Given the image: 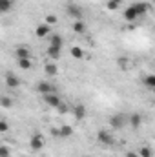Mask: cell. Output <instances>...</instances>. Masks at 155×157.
Masks as SVG:
<instances>
[{"instance_id":"6da1fadb","label":"cell","mask_w":155,"mask_h":157,"mask_svg":"<svg viewBox=\"0 0 155 157\" xmlns=\"http://www.w3.org/2000/svg\"><path fill=\"white\" fill-rule=\"evenodd\" d=\"M66 13L73 18V20H82V17H84V9L77 6V4H68L66 6Z\"/></svg>"},{"instance_id":"7a4b0ae2","label":"cell","mask_w":155,"mask_h":157,"mask_svg":"<svg viewBox=\"0 0 155 157\" xmlns=\"http://www.w3.org/2000/svg\"><path fill=\"white\" fill-rule=\"evenodd\" d=\"M44 97V102L47 104V106H51V108H60L64 102L60 101V97H59V93H49V95H42Z\"/></svg>"},{"instance_id":"3957f363","label":"cell","mask_w":155,"mask_h":157,"mask_svg":"<svg viewBox=\"0 0 155 157\" xmlns=\"http://www.w3.org/2000/svg\"><path fill=\"white\" fill-rule=\"evenodd\" d=\"M29 148L33 150V152H39L44 148V137L40 135V133H33L31 137H29Z\"/></svg>"},{"instance_id":"277c9868","label":"cell","mask_w":155,"mask_h":157,"mask_svg":"<svg viewBox=\"0 0 155 157\" xmlns=\"http://www.w3.org/2000/svg\"><path fill=\"white\" fill-rule=\"evenodd\" d=\"M97 141L100 143V144H106V146H112L113 143H115V137L110 133V132H106V130H100L99 133H97Z\"/></svg>"},{"instance_id":"5b68a950","label":"cell","mask_w":155,"mask_h":157,"mask_svg":"<svg viewBox=\"0 0 155 157\" xmlns=\"http://www.w3.org/2000/svg\"><path fill=\"white\" fill-rule=\"evenodd\" d=\"M37 91L42 93V95H49V93H57V88L51 82H47V80H40L37 84Z\"/></svg>"},{"instance_id":"8992f818","label":"cell","mask_w":155,"mask_h":157,"mask_svg":"<svg viewBox=\"0 0 155 157\" xmlns=\"http://www.w3.org/2000/svg\"><path fill=\"white\" fill-rule=\"evenodd\" d=\"M35 35H37L39 39H44V37L51 35V26H47L46 22H44V24H39V26L35 28Z\"/></svg>"},{"instance_id":"52a82bcc","label":"cell","mask_w":155,"mask_h":157,"mask_svg":"<svg viewBox=\"0 0 155 157\" xmlns=\"http://www.w3.org/2000/svg\"><path fill=\"white\" fill-rule=\"evenodd\" d=\"M15 55H17V60L18 59H31V49L26 48V46H18L15 49Z\"/></svg>"},{"instance_id":"ba28073f","label":"cell","mask_w":155,"mask_h":157,"mask_svg":"<svg viewBox=\"0 0 155 157\" xmlns=\"http://www.w3.org/2000/svg\"><path fill=\"white\" fill-rule=\"evenodd\" d=\"M137 18H139V15H137V11L133 9V6H130V7L124 9V20H128V22H135Z\"/></svg>"},{"instance_id":"9c48e42d","label":"cell","mask_w":155,"mask_h":157,"mask_svg":"<svg viewBox=\"0 0 155 157\" xmlns=\"http://www.w3.org/2000/svg\"><path fill=\"white\" fill-rule=\"evenodd\" d=\"M124 115H112L110 117V124H112V128H117V130H120L122 126H124Z\"/></svg>"},{"instance_id":"30bf717a","label":"cell","mask_w":155,"mask_h":157,"mask_svg":"<svg viewBox=\"0 0 155 157\" xmlns=\"http://www.w3.org/2000/svg\"><path fill=\"white\" fill-rule=\"evenodd\" d=\"M44 73H46L47 77H55V75H59V66L53 64V62L44 64Z\"/></svg>"},{"instance_id":"8fae6325","label":"cell","mask_w":155,"mask_h":157,"mask_svg":"<svg viewBox=\"0 0 155 157\" xmlns=\"http://www.w3.org/2000/svg\"><path fill=\"white\" fill-rule=\"evenodd\" d=\"M86 113H88V110L84 108V104H77L75 108H73V115L77 121H82V119L86 117Z\"/></svg>"},{"instance_id":"7c38bea8","label":"cell","mask_w":155,"mask_h":157,"mask_svg":"<svg viewBox=\"0 0 155 157\" xmlns=\"http://www.w3.org/2000/svg\"><path fill=\"white\" fill-rule=\"evenodd\" d=\"M131 6H133V9L137 11L139 17H142V15L148 13V6H146V2H135V4H131Z\"/></svg>"},{"instance_id":"4fadbf2b","label":"cell","mask_w":155,"mask_h":157,"mask_svg":"<svg viewBox=\"0 0 155 157\" xmlns=\"http://www.w3.org/2000/svg\"><path fill=\"white\" fill-rule=\"evenodd\" d=\"M71 135H73V128H71V126L64 124V126H60V128H59V137L68 139V137H71Z\"/></svg>"},{"instance_id":"5bb4252c","label":"cell","mask_w":155,"mask_h":157,"mask_svg":"<svg viewBox=\"0 0 155 157\" xmlns=\"http://www.w3.org/2000/svg\"><path fill=\"white\" fill-rule=\"evenodd\" d=\"M73 31L78 33V35H84V33L88 31V28H86L84 20H73Z\"/></svg>"},{"instance_id":"9a60e30c","label":"cell","mask_w":155,"mask_h":157,"mask_svg":"<svg viewBox=\"0 0 155 157\" xmlns=\"http://www.w3.org/2000/svg\"><path fill=\"white\" fill-rule=\"evenodd\" d=\"M62 44H64V40H62V37L59 33L49 35V46H55V48H60L62 49Z\"/></svg>"},{"instance_id":"2e32d148","label":"cell","mask_w":155,"mask_h":157,"mask_svg":"<svg viewBox=\"0 0 155 157\" xmlns=\"http://www.w3.org/2000/svg\"><path fill=\"white\" fill-rule=\"evenodd\" d=\"M6 84H7L9 88H18V86H20V78L15 77L13 73H7V75H6Z\"/></svg>"},{"instance_id":"e0dca14e","label":"cell","mask_w":155,"mask_h":157,"mask_svg":"<svg viewBox=\"0 0 155 157\" xmlns=\"http://www.w3.org/2000/svg\"><path fill=\"white\" fill-rule=\"evenodd\" d=\"M128 122H130L133 128H139V126L142 124V115H141V113H131V115L128 117Z\"/></svg>"},{"instance_id":"ac0fdd59","label":"cell","mask_w":155,"mask_h":157,"mask_svg":"<svg viewBox=\"0 0 155 157\" xmlns=\"http://www.w3.org/2000/svg\"><path fill=\"white\" fill-rule=\"evenodd\" d=\"M60 53H62V49H60V48H55V46H49V48H47V57H49V59H53V60L60 59Z\"/></svg>"},{"instance_id":"d6986e66","label":"cell","mask_w":155,"mask_h":157,"mask_svg":"<svg viewBox=\"0 0 155 157\" xmlns=\"http://www.w3.org/2000/svg\"><path fill=\"white\" fill-rule=\"evenodd\" d=\"M31 59H18V68L20 70H31Z\"/></svg>"},{"instance_id":"ffe728a7","label":"cell","mask_w":155,"mask_h":157,"mask_svg":"<svg viewBox=\"0 0 155 157\" xmlns=\"http://www.w3.org/2000/svg\"><path fill=\"white\" fill-rule=\"evenodd\" d=\"M71 57H73V59H82V57H84V51H82L80 46H73V48H71Z\"/></svg>"},{"instance_id":"44dd1931","label":"cell","mask_w":155,"mask_h":157,"mask_svg":"<svg viewBox=\"0 0 155 157\" xmlns=\"http://www.w3.org/2000/svg\"><path fill=\"white\" fill-rule=\"evenodd\" d=\"M142 82H144V86L155 90V75H146V77L142 78Z\"/></svg>"},{"instance_id":"7402d4cb","label":"cell","mask_w":155,"mask_h":157,"mask_svg":"<svg viewBox=\"0 0 155 157\" xmlns=\"http://www.w3.org/2000/svg\"><path fill=\"white\" fill-rule=\"evenodd\" d=\"M120 4H122V0H108V2H106V7H108L110 11H115Z\"/></svg>"},{"instance_id":"603a6c76","label":"cell","mask_w":155,"mask_h":157,"mask_svg":"<svg viewBox=\"0 0 155 157\" xmlns=\"http://www.w3.org/2000/svg\"><path fill=\"white\" fill-rule=\"evenodd\" d=\"M11 6H13V2H7V0H0V9H2L4 13H7V11L11 9Z\"/></svg>"},{"instance_id":"cb8c5ba5","label":"cell","mask_w":155,"mask_h":157,"mask_svg":"<svg viewBox=\"0 0 155 157\" xmlns=\"http://www.w3.org/2000/svg\"><path fill=\"white\" fill-rule=\"evenodd\" d=\"M44 22H46V24H47V26H55V24H57V22H59V18H57V17H55V15H47V17H46V18H44Z\"/></svg>"},{"instance_id":"d4e9b609","label":"cell","mask_w":155,"mask_h":157,"mask_svg":"<svg viewBox=\"0 0 155 157\" xmlns=\"http://www.w3.org/2000/svg\"><path fill=\"white\" fill-rule=\"evenodd\" d=\"M139 155H141V157H152V148H148V146H142V148L139 150Z\"/></svg>"},{"instance_id":"484cf974","label":"cell","mask_w":155,"mask_h":157,"mask_svg":"<svg viewBox=\"0 0 155 157\" xmlns=\"http://www.w3.org/2000/svg\"><path fill=\"white\" fill-rule=\"evenodd\" d=\"M11 104H13V101H11V99H7V97L4 95V97H2V108H9Z\"/></svg>"},{"instance_id":"4316f807","label":"cell","mask_w":155,"mask_h":157,"mask_svg":"<svg viewBox=\"0 0 155 157\" xmlns=\"http://www.w3.org/2000/svg\"><path fill=\"white\" fill-rule=\"evenodd\" d=\"M0 157H9V148L7 146H0Z\"/></svg>"},{"instance_id":"83f0119b","label":"cell","mask_w":155,"mask_h":157,"mask_svg":"<svg viewBox=\"0 0 155 157\" xmlns=\"http://www.w3.org/2000/svg\"><path fill=\"white\" fill-rule=\"evenodd\" d=\"M7 130H9V124H7V121H2V122H0V132H2V133H6Z\"/></svg>"},{"instance_id":"f1b7e54d","label":"cell","mask_w":155,"mask_h":157,"mask_svg":"<svg viewBox=\"0 0 155 157\" xmlns=\"http://www.w3.org/2000/svg\"><path fill=\"white\" fill-rule=\"evenodd\" d=\"M126 157H141V155H139V152H128Z\"/></svg>"},{"instance_id":"f546056e","label":"cell","mask_w":155,"mask_h":157,"mask_svg":"<svg viewBox=\"0 0 155 157\" xmlns=\"http://www.w3.org/2000/svg\"><path fill=\"white\" fill-rule=\"evenodd\" d=\"M119 64H120L122 68H126V59H119Z\"/></svg>"},{"instance_id":"4dcf8cb0","label":"cell","mask_w":155,"mask_h":157,"mask_svg":"<svg viewBox=\"0 0 155 157\" xmlns=\"http://www.w3.org/2000/svg\"><path fill=\"white\" fill-rule=\"evenodd\" d=\"M7 2H15V0H7Z\"/></svg>"},{"instance_id":"1f68e13d","label":"cell","mask_w":155,"mask_h":157,"mask_svg":"<svg viewBox=\"0 0 155 157\" xmlns=\"http://www.w3.org/2000/svg\"><path fill=\"white\" fill-rule=\"evenodd\" d=\"M152 2H155V0H152Z\"/></svg>"}]
</instances>
